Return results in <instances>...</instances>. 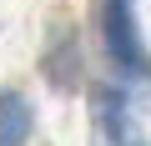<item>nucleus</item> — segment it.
Returning a JSON list of instances; mask_svg holds the SVG:
<instances>
[{
	"label": "nucleus",
	"instance_id": "nucleus-1",
	"mask_svg": "<svg viewBox=\"0 0 151 146\" xmlns=\"http://www.w3.org/2000/svg\"><path fill=\"white\" fill-rule=\"evenodd\" d=\"M106 50L126 76H146V45L136 35V20H131L126 0H106Z\"/></svg>",
	"mask_w": 151,
	"mask_h": 146
},
{
	"label": "nucleus",
	"instance_id": "nucleus-2",
	"mask_svg": "<svg viewBox=\"0 0 151 146\" xmlns=\"http://www.w3.org/2000/svg\"><path fill=\"white\" fill-rule=\"evenodd\" d=\"M30 101L20 91H0V146H25L30 136Z\"/></svg>",
	"mask_w": 151,
	"mask_h": 146
},
{
	"label": "nucleus",
	"instance_id": "nucleus-3",
	"mask_svg": "<svg viewBox=\"0 0 151 146\" xmlns=\"http://www.w3.org/2000/svg\"><path fill=\"white\" fill-rule=\"evenodd\" d=\"M106 126H111V136H116V146H146L131 126H126V116H121V101L111 106V96H106Z\"/></svg>",
	"mask_w": 151,
	"mask_h": 146
}]
</instances>
